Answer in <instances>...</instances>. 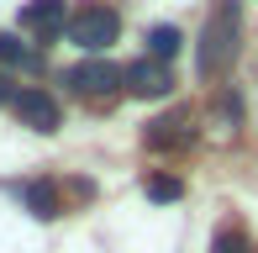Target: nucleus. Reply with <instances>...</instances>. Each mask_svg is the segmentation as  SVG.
Segmentation results:
<instances>
[{"label":"nucleus","mask_w":258,"mask_h":253,"mask_svg":"<svg viewBox=\"0 0 258 253\" xmlns=\"http://www.w3.org/2000/svg\"><path fill=\"white\" fill-rule=\"evenodd\" d=\"M116 37H121V16H116L111 6H85L74 21H69V42L85 48V53H105Z\"/></svg>","instance_id":"f03ea898"},{"label":"nucleus","mask_w":258,"mask_h":253,"mask_svg":"<svg viewBox=\"0 0 258 253\" xmlns=\"http://www.w3.org/2000/svg\"><path fill=\"white\" fill-rule=\"evenodd\" d=\"M126 90L143 95V100H158V95H169V90H174V69L158 64V58H137L132 69H126Z\"/></svg>","instance_id":"39448f33"},{"label":"nucleus","mask_w":258,"mask_h":253,"mask_svg":"<svg viewBox=\"0 0 258 253\" xmlns=\"http://www.w3.org/2000/svg\"><path fill=\"white\" fill-rule=\"evenodd\" d=\"M21 201H27V211L42 216V222H48V216H58V195H53V185H27V190H21Z\"/></svg>","instance_id":"9d476101"},{"label":"nucleus","mask_w":258,"mask_h":253,"mask_svg":"<svg viewBox=\"0 0 258 253\" xmlns=\"http://www.w3.org/2000/svg\"><path fill=\"white\" fill-rule=\"evenodd\" d=\"M237 48H242V0H221L216 11L206 16V32H201V74H227L237 64Z\"/></svg>","instance_id":"f257e3e1"},{"label":"nucleus","mask_w":258,"mask_h":253,"mask_svg":"<svg viewBox=\"0 0 258 253\" xmlns=\"http://www.w3.org/2000/svg\"><path fill=\"white\" fill-rule=\"evenodd\" d=\"M179 27H174V21H169V27H153V32H148V58H158V64H174V53H179Z\"/></svg>","instance_id":"6e6552de"},{"label":"nucleus","mask_w":258,"mask_h":253,"mask_svg":"<svg viewBox=\"0 0 258 253\" xmlns=\"http://www.w3.org/2000/svg\"><path fill=\"white\" fill-rule=\"evenodd\" d=\"M179 195H184V185H179V179H174V174H153V179H148V201H179Z\"/></svg>","instance_id":"9b49d317"},{"label":"nucleus","mask_w":258,"mask_h":253,"mask_svg":"<svg viewBox=\"0 0 258 253\" xmlns=\"http://www.w3.org/2000/svg\"><path fill=\"white\" fill-rule=\"evenodd\" d=\"M21 116V126H32V132H58V100L48 95V90H21L16 95V106H11Z\"/></svg>","instance_id":"20e7f679"},{"label":"nucleus","mask_w":258,"mask_h":253,"mask_svg":"<svg viewBox=\"0 0 258 253\" xmlns=\"http://www.w3.org/2000/svg\"><path fill=\"white\" fill-rule=\"evenodd\" d=\"M211 253H248V243H242V232H221Z\"/></svg>","instance_id":"f8f14e48"},{"label":"nucleus","mask_w":258,"mask_h":253,"mask_svg":"<svg viewBox=\"0 0 258 253\" xmlns=\"http://www.w3.org/2000/svg\"><path fill=\"white\" fill-rule=\"evenodd\" d=\"M69 85H74V95H116L126 85V74L111 58H85V64L69 69Z\"/></svg>","instance_id":"7ed1b4c3"},{"label":"nucleus","mask_w":258,"mask_h":253,"mask_svg":"<svg viewBox=\"0 0 258 253\" xmlns=\"http://www.w3.org/2000/svg\"><path fill=\"white\" fill-rule=\"evenodd\" d=\"M16 95H21V90L11 85V74H6V69H0V106H16Z\"/></svg>","instance_id":"ddd939ff"},{"label":"nucleus","mask_w":258,"mask_h":253,"mask_svg":"<svg viewBox=\"0 0 258 253\" xmlns=\"http://www.w3.org/2000/svg\"><path fill=\"white\" fill-rule=\"evenodd\" d=\"M21 27L42 32V37L69 32V21H63V0H32V6H21Z\"/></svg>","instance_id":"423d86ee"},{"label":"nucleus","mask_w":258,"mask_h":253,"mask_svg":"<svg viewBox=\"0 0 258 253\" xmlns=\"http://www.w3.org/2000/svg\"><path fill=\"white\" fill-rule=\"evenodd\" d=\"M0 69H42V53L27 48L21 37H11V32H0Z\"/></svg>","instance_id":"0eeeda50"},{"label":"nucleus","mask_w":258,"mask_h":253,"mask_svg":"<svg viewBox=\"0 0 258 253\" xmlns=\"http://www.w3.org/2000/svg\"><path fill=\"white\" fill-rule=\"evenodd\" d=\"M179 143H190V132H184V121H179V116L148 126V148H179Z\"/></svg>","instance_id":"1a4fd4ad"}]
</instances>
